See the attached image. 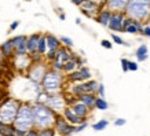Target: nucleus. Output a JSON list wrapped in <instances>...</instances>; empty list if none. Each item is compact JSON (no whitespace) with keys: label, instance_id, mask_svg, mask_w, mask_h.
Listing matches in <instances>:
<instances>
[{"label":"nucleus","instance_id":"9d476101","mask_svg":"<svg viewBox=\"0 0 150 136\" xmlns=\"http://www.w3.org/2000/svg\"><path fill=\"white\" fill-rule=\"evenodd\" d=\"M62 116H64V117L66 118L70 124H73V125H79V124H81V123H84V121H87V118H81L80 116H77V114L74 113L70 106H68V107L64 110Z\"/></svg>","mask_w":150,"mask_h":136},{"label":"nucleus","instance_id":"5701e85b","mask_svg":"<svg viewBox=\"0 0 150 136\" xmlns=\"http://www.w3.org/2000/svg\"><path fill=\"white\" fill-rule=\"evenodd\" d=\"M83 85H84V91H86V92L96 94L99 82H96L95 80H87V81H83Z\"/></svg>","mask_w":150,"mask_h":136},{"label":"nucleus","instance_id":"e433bc0d","mask_svg":"<svg viewBox=\"0 0 150 136\" xmlns=\"http://www.w3.org/2000/svg\"><path fill=\"white\" fill-rule=\"evenodd\" d=\"M128 65H129V61H128V59H125V58H121V68H123L124 72H129Z\"/></svg>","mask_w":150,"mask_h":136},{"label":"nucleus","instance_id":"f3484780","mask_svg":"<svg viewBox=\"0 0 150 136\" xmlns=\"http://www.w3.org/2000/svg\"><path fill=\"white\" fill-rule=\"evenodd\" d=\"M46 39H47V47H48V51H57L62 45L61 40H59L57 36L51 35V33H47L46 35Z\"/></svg>","mask_w":150,"mask_h":136},{"label":"nucleus","instance_id":"4be33fe9","mask_svg":"<svg viewBox=\"0 0 150 136\" xmlns=\"http://www.w3.org/2000/svg\"><path fill=\"white\" fill-rule=\"evenodd\" d=\"M135 55H137V61L138 62H145L147 59V45L146 44H142L139 45L135 51Z\"/></svg>","mask_w":150,"mask_h":136},{"label":"nucleus","instance_id":"20e7f679","mask_svg":"<svg viewBox=\"0 0 150 136\" xmlns=\"http://www.w3.org/2000/svg\"><path fill=\"white\" fill-rule=\"evenodd\" d=\"M43 102V103H46L50 109H52L55 113L58 114H62L64 113V110L68 107L66 106V99H65L62 95H59L58 92H55V94H48L46 91H43L41 94L37 95V100L36 102Z\"/></svg>","mask_w":150,"mask_h":136},{"label":"nucleus","instance_id":"a211bd4d","mask_svg":"<svg viewBox=\"0 0 150 136\" xmlns=\"http://www.w3.org/2000/svg\"><path fill=\"white\" fill-rule=\"evenodd\" d=\"M72 56H73V54L68 51V47H59L58 50H57V58L55 59L59 61V62H62V63H65V62H68Z\"/></svg>","mask_w":150,"mask_h":136},{"label":"nucleus","instance_id":"b1692460","mask_svg":"<svg viewBox=\"0 0 150 136\" xmlns=\"http://www.w3.org/2000/svg\"><path fill=\"white\" fill-rule=\"evenodd\" d=\"M47 51H48V47H47V39L46 35H41L40 39H39V45H37V52L40 55H46Z\"/></svg>","mask_w":150,"mask_h":136},{"label":"nucleus","instance_id":"393cba45","mask_svg":"<svg viewBox=\"0 0 150 136\" xmlns=\"http://www.w3.org/2000/svg\"><path fill=\"white\" fill-rule=\"evenodd\" d=\"M28 44H26V40L19 43L17 47H15V56H22V55H28Z\"/></svg>","mask_w":150,"mask_h":136},{"label":"nucleus","instance_id":"1a4fd4ad","mask_svg":"<svg viewBox=\"0 0 150 136\" xmlns=\"http://www.w3.org/2000/svg\"><path fill=\"white\" fill-rule=\"evenodd\" d=\"M47 70H48V69L46 68V65L40 63V62H35L33 66L30 68V70H29V74H28V76H29V78H30L35 84H39V82L43 81Z\"/></svg>","mask_w":150,"mask_h":136},{"label":"nucleus","instance_id":"6ab92c4d","mask_svg":"<svg viewBox=\"0 0 150 136\" xmlns=\"http://www.w3.org/2000/svg\"><path fill=\"white\" fill-rule=\"evenodd\" d=\"M0 51H1V54L4 55V56H13V55H15V47H14L13 41L11 40L4 41L3 44L0 45Z\"/></svg>","mask_w":150,"mask_h":136},{"label":"nucleus","instance_id":"2f4dec72","mask_svg":"<svg viewBox=\"0 0 150 136\" xmlns=\"http://www.w3.org/2000/svg\"><path fill=\"white\" fill-rule=\"evenodd\" d=\"M25 40H28V37L23 36V35H18V36H14L13 39H11V41H13L14 47H17L19 43H22V41H25Z\"/></svg>","mask_w":150,"mask_h":136},{"label":"nucleus","instance_id":"09e8293b","mask_svg":"<svg viewBox=\"0 0 150 136\" xmlns=\"http://www.w3.org/2000/svg\"><path fill=\"white\" fill-rule=\"evenodd\" d=\"M147 25H150V18H149V19H147Z\"/></svg>","mask_w":150,"mask_h":136},{"label":"nucleus","instance_id":"79ce46f5","mask_svg":"<svg viewBox=\"0 0 150 136\" xmlns=\"http://www.w3.org/2000/svg\"><path fill=\"white\" fill-rule=\"evenodd\" d=\"M125 123H127V120H124V118H117V120L114 121V125H116V127H123V125H125Z\"/></svg>","mask_w":150,"mask_h":136},{"label":"nucleus","instance_id":"37998d69","mask_svg":"<svg viewBox=\"0 0 150 136\" xmlns=\"http://www.w3.org/2000/svg\"><path fill=\"white\" fill-rule=\"evenodd\" d=\"M18 26H19V21H14V22L10 25V32H14Z\"/></svg>","mask_w":150,"mask_h":136},{"label":"nucleus","instance_id":"c03bdc74","mask_svg":"<svg viewBox=\"0 0 150 136\" xmlns=\"http://www.w3.org/2000/svg\"><path fill=\"white\" fill-rule=\"evenodd\" d=\"M25 136H37V129L36 128H33V129H30V131H28Z\"/></svg>","mask_w":150,"mask_h":136},{"label":"nucleus","instance_id":"4468645a","mask_svg":"<svg viewBox=\"0 0 150 136\" xmlns=\"http://www.w3.org/2000/svg\"><path fill=\"white\" fill-rule=\"evenodd\" d=\"M80 7H81V10H86L88 13H91L94 17H95V14H98L100 10H102V6L95 3V1H92V0H84V3H83Z\"/></svg>","mask_w":150,"mask_h":136},{"label":"nucleus","instance_id":"dca6fc26","mask_svg":"<svg viewBox=\"0 0 150 136\" xmlns=\"http://www.w3.org/2000/svg\"><path fill=\"white\" fill-rule=\"evenodd\" d=\"M79 100L83 102V103L88 106L90 109H95V100H96V95L95 94H90V92H86L83 95L79 96Z\"/></svg>","mask_w":150,"mask_h":136},{"label":"nucleus","instance_id":"72a5a7b5","mask_svg":"<svg viewBox=\"0 0 150 136\" xmlns=\"http://www.w3.org/2000/svg\"><path fill=\"white\" fill-rule=\"evenodd\" d=\"M61 43L65 45V47H73V40L70 37H66V36H61L59 37Z\"/></svg>","mask_w":150,"mask_h":136},{"label":"nucleus","instance_id":"c85d7f7f","mask_svg":"<svg viewBox=\"0 0 150 136\" xmlns=\"http://www.w3.org/2000/svg\"><path fill=\"white\" fill-rule=\"evenodd\" d=\"M108 125H109V121L103 118V120H99L98 123L92 124V129H94V131H103V129L108 127Z\"/></svg>","mask_w":150,"mask_h":136},{"label":"nucleus","instance_id":"49530a36","mask_svg":"<svg viewBox=\"0 0 150 136\" xmlns=\"http://www.w3.org/2000/svg\"><path fill=\"white\" fill-rule=\"evenodd\" d=\"M73 4H76V6H81L83 3H84V0H70Z\"/></svg>","mask_w":150,"mask_h":136},{"label":"nucleus","instance_id":"cd10ccee","mask_svg":"<svg viewBox=\"0 0 150 136\" xmlns=\"http://www.w3.org/2000/svg\"><path fill=\"white\" fill-rule=\"evenodd\" d=\"M57 131L55 128H44V129H37V136H55Z\"/></svg>","mask_w":150,"mask_h":136},{"label":"nucleus","instance_id":"ddd939ff","mask_svg":"<svg viewBox=\"0 0 150 136\" xmlns=\"http://www.w3.org/2000/svg\"><path fill=\"white\" fill-rule=\"evenodd\" d=\"M41 35L39 33H33L30 36H28L26 44H28V52L32 54H37V45H39V39H40Z\"/></svg>","mask_w":150,"mask_h":136},{"label":"nucleus","instance_id":"9b49d317","mask_svg":"<svg viewBox=\"0 0 150 136\" xmlns=\"http://www.w3.org/2000/svg\"><path fill=\"white\" fill-rule=\"evenodd\" d=\"M72 107V110L74 111V113L77 114V116H80L81 118H87L88 117V114H90V107L88 106H86V104L83 103V102H80V100H77V102H74V103L70 106Z\"/></svg>","mask_w":150,"mask_h":136},{"label":"nucleus","instance_id":"bb28decb","mask_svg":"<svg viewBox=\"0 0 150 136\" xmlns=\"http://www.w3.org/2000/svg\"><path fill=\"white\" fill-rule=\"evenodd\" d=\"M108 107H109V103L105 100V98H102V96H96L95 109H98V110H108Z\"/></svg>","mask_w":150,"mask_h":136},{"label":"nucleus","instance_id":"a19ab883","mask_svg":"<svg viewBox=\"0 0 150 136\" xmlns=\"http://www.w3.org/2000/svg\"><path fill=\"white\" fill-rule=\"evenodd\" d=\"M87 121H84V123H81V124H79V125H76V132H81V131H84L87 128Z\"/></svg>","mask_w":150,"mask_h":136},{"label":"nucleus","instance_id":"f257e3e1","mask_svg":"<svg viewBox=\"0 0 150 136\" xmlns=\"http://www.w3.org/2000/svg\"><path fill=\"white\" fill-rule=\"evenodd\" d=\"M33 111V124L36 129H44V128L55 127V121L58 117V113H55L43 102H35L32 104Z\"/></svg>","mask_w":150,"mask_h":136},{"label":"nucleus","instance_id":"a878e982","mask_svg":"<svg viewBox=\"0 0 150 136\" xmlns=\"http://www.w3.org/2000/svg\"><path fill=\"white\" fill-rule=\"evenodd\" d=\"M69 81H72V82H83L84 81V78H83V74L80 70H74V72L72 73H69Z\"/></svg>","mask_w":150,"mask_h":136},{"label":"nucleus","instance_id":"c9c22d12","mask_svg":"<svg viewBox=\"0 0 150 136\" xmlns=\"http://www.w3.org/2000/svg\"><path fill=\"white\" fill-rule=\"evenodd\" d=\"M141 35H143L145 37H150V25H143Z\"/></svg>","mask_w":150,"mask_h":136},{"label":"nucleus","instance_id":"f03ea898","mask_svg":"<svg viewBox=\"0 0 150 136\" xmlns=\"http://www.w3.org/2000/svg\"><path fill=\"white\" fill-rule=\"evenodd\" d=\"M124 13L135 21L147 22L150 18V3L147 0H129Z\"/></svg>","mask_w":150,"mask_h":136},{"label":"nucleus","instance_id":"2eb2a0df","mask_svg":"<svg viewBox=\"0 0 150 136\" xmlns=\"http://www.w3.org/2000/svg\"><path fill=\"white\" fill-rule=\"evenodd\" d=\"M112 10L109 8H103V10H100L99 13H98V15H96V21L100 23V25H103V26H108L110 22V17H112Z\"/></svg>","mask_w":150,"mask_h":136},{"label":"nucleus","instance_id":"423d86ee","mask_svg":"<svg viewBox=\"0 0 150 136\" xmlns=\"http://www.w3.org/2000/svg\"><path fill=\"white\" fill-rule=\"evenodd\" d=\"M62 85H64V76L61 74V72L54 70V69L47 70L46 76L41 81L43 91H46L48 94H55L62 88Z\"/></svg>","mask_w":150,"mask_h":136},{"label":"nucleus","instance_id":"412c9836","mask_svg":"<svg viewBox=\"0 0 150 136\" xmlns=\"http://www.w3.org/2000/svg\"><path fill=\"white\" fill-rule=\"evenodd\" d=\"M77 66H79L77 56H74V55H73L68 62H65L64 63V72L65 73H72V72H74V70L77 69Z\"/></svg>","mask_w":150,"mask_h":136},{"label":"nucleus","instance_id":"7c9ffc66","mask_svg":"<svg viewBox=\"0 0 150 136\" xmlns=\"http://www.w3.org/2000/svg\"><path fill=\"white\" fill-rule=\"evenodd\" d=\"M3 136H15V127H14V124H11V125H6V129H4Z\"/></svg>","mask_w":150,"mask_h":136},{"label":"nucleus","instance_id":"7ed1b4c3","mask_svg":"<svg viewBox=\"0 0 150 136\" xmlns=\"http://www.w3.org/2000/svg\"><path fill=\"white\" fill-rule=\"evenodd\" d=\"M14 127L23 129V131H30L35 128L33 124V111H32V104L30 103H21L19 104L18 113L14 121Z\"/></svg>","mask_w":150,"mask_h":136},{"label":"nucleus","instance_id":"aec40b11","mask_svg":"<svg viewBox=\"0 0 150 136\" xmlns=\"http://www.w3.org/2000/svg\"><path fill=\"white\" fill-rule=\"evenodd\" d=\"M142 29H143V22H141V21H135V19H134V22H132L131 25H128V26L124 27V32L135 35V33H141Z\"/></svg>","mask_w":150,"mask_h":136},{"label":"nucleus","instance_id":"6e6552de","mask_svg":"<svg viewBox=\"0 0 150 136\" xmlns=\"http://www.w3.org/2000/svg\"><path fill=\"white\" fill-rule=\"evenodd\" d=\"M125 18H127V14L124 11H113L108 27L112 32H124V21H125Z\"/></svg>","mask_w":150,"mask_h":136},{"label":"nucleus","instance_id":"0eeeda50","mask_svg":"<svg viewBox=\"0 0 150 136\" xmlns=\"http://www.w3.org/2000/svg\"><path fill=\"white\" fill-rule=\"evenodd\" d=\"M54 128H55V131H57V133H59L61 136H70L73 132H76V125L70 124L61 114H58V117H57Z\"/></svg>","mask_w":150,"mask_h":136},{"label":"nucleus","instance_id":"39448f33","mask_svg":"<svg viewBox=\"0 0 150 136\" xmlns=\"http://www.w3.org/2000/svg\"><path fill=\"white\" fill-rule=\"evenodd\" d=\"M19 102L17 99L8 98L0 103V121L6 125H11L15 121L17 113L19 109Z\"/></svg>","mask_w":150,"mask_h":136},{"label":"nucleus","instance_id":"8fccbe9b","mask_svg":"<svg viewBox=\"0 0 150 136\" xmlns=\"http://www.w3.org/2000/svg\"><path fill=\"white\" fill-rule=\"evenodd\" d=\"M147 1H149V3H150V0H147Z\"/></svg>","mask_w":150,"mask_h":136},{"label":"nucleus","instance_id":"58836bf2","mask_svg":"<svg viewBox=\"0 0 150 136\" xmlns=\"http://www.w3.org/2000/svg\"><path fill=\"white\" fill-rule=\"evenodd\" d=\"M96 94H98V96H102V98H105V85L100 82L99 85H98V91H96Z\"/></svg>","mask_w":150,"mask_h":136},{"label":"nucleus","instance_id":"ea45409f","mask_svg":"<svg viewBox=\"0 0 150 136\" xmlns=\"http://www.w3.org/2000/svg\"><path fill=\"white\" fill-rule=\"evenodd\" d=\"M138 63L137 62H132V61H129V65H128V69H129V72H137L138 70Z\"/></svg>","mask_w":150,"mask_h":136},{"label":"nucleus","instance_id":"f8f14e48","mask_svg":"<svg viewBox=\"0 0 150 136\" xmlns=\"http://www.w3.org/2000/svg\"><path fill=\"white\" fill-rule=\"evenodd\" d=\"M129 0H106V8L112 11H124Z\"/></svg>","mask_w":150,"mask_h":136},{"label":"nucleus","instance_id":"f704fd0d","mask_svg":"<svg viewBox=\"0 0 150 136\" xmlns=\"http://www.w3.org/2000/svg\"><path fill=\"white\" fill-rule=\"evenodd\" d=\"M112 40L114 41V43H116V44H124V45H129L128 44V43H125V41L123 40V39H121V37L118 36V35H116V33H112Z\"/></svg>","mask_w":150,"mask_h":136},{"label":"nucleus","instance_id":"473e14b6","mask_svg":"<svg viewBox=\"0 0 150 136\" xmlns=\"http://www.w3.org/2000/svg\"><path fill=\"white\" fill-rule=\"evenodd\" d=\"M51 69L58 70V72H64V63L55 59V61H52V62H51Z\"/></svg>","mask_w":150,"mask_h":136},{"label":"nucleus","instance_id":"de8ad7c7","mask_svg":"<svg viewBox=\"0 0 150 136\" xmlns=\"http://www.w3.org/2000/svg\"><path fill=\"white\" fill-rule=\"evenodd\" d=\"M92 1H95V3H98V4H100V6L106 4V0H92Z\"/></svg>","mask_w":150,"mask_h":136},{"label":"nucleus","instance_id":"4c0bfd02","mask_svg":"<svg viewBox=\"0 0 150 136\" xmlns=\"http://www.w3.org/2000/svg\"><path fill=\"white\" fill-rule=\"evenodd\" d=\"M100 45H102L103 48H106V50H112V47H113L112 41H109V40H102L100 41Z\"/></svg>","mask_w":150,"mask_h":136},{"label":"nucleus","instance_id":"c756f323","mask_svg":"<svg viewBox=\"0 0 150 136\" xmlns=\"http://www.w3.org/2000/svg\"><path fill=\"white\" fill-rule=\"evenodd\" d=\"M79 70L81 72L84 81H87V80H91V72H90V69L87 68V66H81V68L79 69Z\"/></svg>","mask_w":150,"mask_h":136},{"label":"nucleus","instance_id":"a18cd8bd","mask_svg":"<svg viewBox=\"0 0 150 136\" xmlns=\"http://www.w3.org/2000/svg\"><path fill=\"white\" fill-rule=\"evenodd\" d=\"M4 129H6V124H3L1 121H0V135L3 136V133H4Z\"/></svg>","mask_w":150,"mask_h":136}]
</instances>
